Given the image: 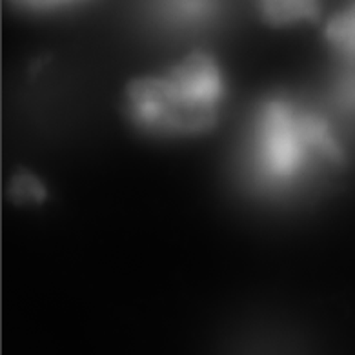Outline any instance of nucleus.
<instances>
[{
	"label": "nucleus",
	"instance_id": "obj_5",
	"mask_svg": "<svg viewBox=\"0 0 355 355\" xmlns=\"http://www.w3.org/2000/svg\"><path fill=\"white\" fill-rule=\"evenodd\" d=\"M322 37L336 55L337 66L355 68V2L326 22Z\"/></svg>",
	"mask_w": 355,
	"mask_h": 355
},
{
	"label": "nucleus",
	"instance_id": "obj_2",
	"mask_svg": "<svg viewBox=\"0 0 355 355\" xmlns=\"http://www.w3.org/2000/svg\"><path fill=\"white\" fill-rule=\"evenodd\" d=\"M228 95V77L217 57L195 49L159 73L133 78L124 92V113L144 135L188 139L217 126Z\"/></svg>",
	"mask_w": 355,
	"mask_h": 355
},
{
	"label": "nucleus",
	"instance_id": "obj_1",
	"mask_svg": "<svg viewBox=\"0 0 355 355\" xmlns=\"http://www.w3.org/2000/svg\"><path fill=\"white\" fill-rule=\"evenodd\" d=\"M330 110L292 93L266 95L250 115L241 168L250 190L292 197L346 164L345 139Z\"/></svg>",
	"mask_w": 355,
	"mask_h": 355
},
{
	"label": "nucleus",
	"instance_id": "obj_6",
	"mask_svg": "<svg viewBox=\"0 0 355 355\" xmlns=\"http://www.w3.org/2000/svg\"><path fill=\"white\" fill-rule=\"evenodd\" d=\"M10 197L19 205H42L48 199V188L31 171H19L10 182Z\"/></svg>",
	"mask_w": 355,
	"mask_h": 355
},
{
	"label": "nucleus",
	"instance_id": "obj_4",
	"mask_svg": "<svg viewBox=\"0 0 355 355\" xmlns=\"http://www.w3.org/2000/svg\"><path fill=\"white\" fill-rule=\"evenodd\" d=\"M255 4L266 24L292 28L319 20L322 0H255Z\"/></svg>",
	"mask_w": 355,
	"mask_h": 355
},
{
	"label": "nucleus",
	"instance_id": "obj_7",
	"mask_svg": "<svg viewBox=\"0 0 355 355\" xmlns=\"http://www.w3.org/2000/svg\"><path fill=\"white\" fill-rule=\"evenodd\" d=\"M11 4L35 15H51L88 4L89 0H10Z\"/></svg>",
	"mask_w": 355,
	"mask_h": 355
},
{
	"label": "nucleus",
	"instance_id": "obj_3",
	"mask_svg": "<svg viewBox=\"0 0 355 355\" xmlns=\"http://www.w3.org/2000/svg\"><path fill=\"white\" fill-rule=\"evenodd\" d=\"M224 0H148L153 22L171 33H197L220 19Z\"/></svg>",
	"mask_w": 355,
	"mask_h": 355
}]
</instances>
